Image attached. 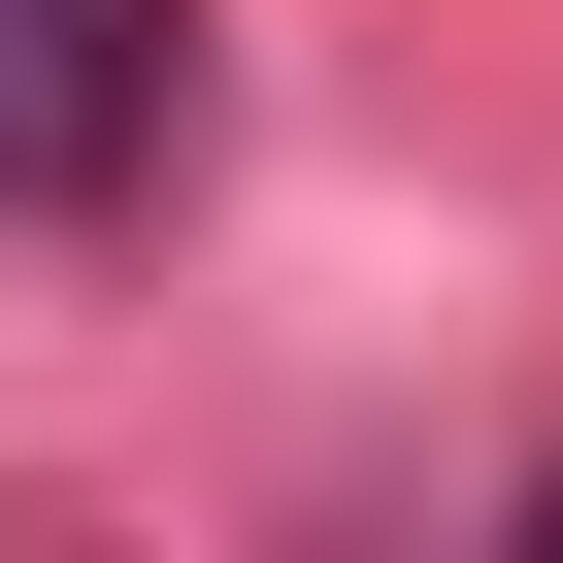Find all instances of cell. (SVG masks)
Returning a JSON list of instances; mask_svg holds the SVG:
<instances>
[{"label":"cell","mask_w":563,"mask_h":563,"mask_svg":"<svg viewBox=\"0 0 563 563\" xmlns=\"http://www.w3.org/2000/svg\"><path fill=\"white\" fill-rule=\"evenodd\" d=\"M199 100V0H0V199H133Z\"/></svg>","instance_id":"1"},{"label":"cell","mask_w":563,"mask_h":563,"mask_svg":"<svg viewBox=\"0 0 563 563\" xmlns=\"http://www.w3.org/2000/svg\"><path fill=\"white\" fill-rule=\"evenodd\" d=\"M530 530H563V497H530Z\"/></svg>","instance_id":"2"}]
</instances>
